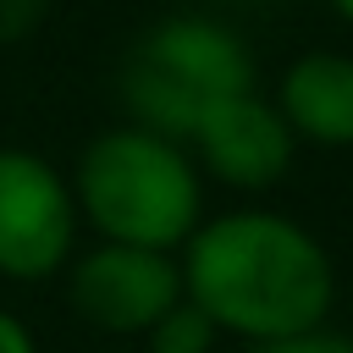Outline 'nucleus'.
Returning <instances> with one entry per match:
<instances>
[{"instance_id":"obj_1","label":"nucleus","mask_w":353,"mask_h":353,"mask_svg":"<svg viewBox=\"0 0 353 353\" xmlns=\"http://www.w3.org/2000/svg\"><path fill=\"white\" fill-rule=\"evenodd\" d=\"M182 292L243 347L314 331L336 309V259L292 215L243 204L204 215L176 248Z\"/></svg>"},{"instance_id":"obj_2","label":"nucleus","mask_w":353,"mask_h":353,"mask_svg":"<svg viewBox=\"0 0 353 353\" xmlns=\"http://www.w3.org/2000/svg\"><path fill=\"white\" fill-rule=\"evenodd\" d=\"M72 199L99 243H138L176 254L204 221V176L182 138L121 121L83 143Z\"/></svg>"},{"instance_id":"obj_3","label":"nucleus","mask_w":353,"mask_h":353,"mask_svg":"<svg viewBox=\"0 0 353 353\" xmlns=\"http://www.w3.org/2000/svg\"><path fill=\"white\" fill-rule=\"evenodd\" d=\"M243 88H254L248 39L232 22L199 17V11H176V17H160L154 28H143L121 66L127 121L154 127L182 143L215 99L243 94Z\"/></svg>"},{"instance_id":"obj_4","label":"nucleus","mask_w":353,"mask_h":353,"mask_svg":"<svg viewBox=\"0 0 353 353\" xmlns=\"http://www.w3.org/2000/svg\"><path fill=\"white\" fill-rule=\"evenodd\" d=\"M77 232L72 176L39 149L0 143V281H55L77 254Z\"/></svg>"},{"instance_id":"obj_5","label":"nucleus","mask_w":353,"mask_h":353,"mask_svg":"<svg viewBox=\"0 0 353 353\" xmlns=\"http://www.w3.org/2000/svg\"><path fill=\"white\" fill-rule=\"evenodd\" d=\"M66 276V303L83 325L105 331V336H138L176 309L182 292V265L165 248H138V243H88L72 254Z\"/></svg>"},{"instance_id":"obj_6","label":"nucleus","mask_w":353,"mask_h":353,"mask_svg":"<svg viewBox=\"0 0 353 353\" xmlns=\"http://www.w3.org/2000/svg\"><path fill=\"white\" fill-rule=\"evenodd\" d=\"M188 154L199 165V176L232 188V193H270L292 160H298V138L292 127L281 121L276 99L259 94V88H243V94H226L215 99L193 132H188Z\"/></svg>"},{"instance_id":"obj_7","label":"nucleus","mask_w":353,"mask_h":353,"mask_svg":"<svg viewBox=\"0 0 353 353\" xmlns=\"http://www.w3.org/2000/svg\"><path fill=\"white\" fill-rule=\"evenodd\" d=\"M276 110L309 149H353V55L303 50L276 77Z\"/></svg>"},{"instance_id":"obj_8","label":"nucleus","mask_w":353,"mask_h":353,"mask_svg":"<svg viewBox=\"0 0 353 353\" xmlns=\"http://www.w3.org/2000/svg\"><path fill=\"white\" fill-rule=\"evenodd\" d=\"M143 347L149 353H215L221 347V331H215V320L199 309V303H176V309H165L149 331H143Z\"/></svg>"},{"instance_id":"obj_9","label":"nucleus","mask_w":353,"mask_h":353,"mask_svg":"<svg viewBox=\"0 0 353 353\" xmlns=\"http://www.w3.org/2000/svg\"><path fill=\"white\" fill-rule=\"evenodd\" d=\"M248 353H353V336L325 320V325H314V331H292V336H276V342H254Z\"/></svg>"},{"instance_id":"obj_10","label":"nucleus","mask_w":353,"mask_h":353,"mask_svg":"<svg viewBox=\"0 0 353 353\" xmlns=\"http://www.w3.org/2000/svg\"><path fill=\"white\" fill-rule=\"evenodd\" d=\"M50 17V0H0V44H22Z\"/></svg>"},{"instance_id":"obj_11","label":"nucleus","mask_w":353,"mask_h":353,"mask_svg":"<svg viewBox=\"0 0 353 353\" xmlns=\"http://www.w3.org/2000/svg\"><path fill=\"white\" fill-rule=\"evenodd\" d=\"M0 353H39L33 325L22 314H11V309H0Z\"/></svg>"},{"instance_id":"obj_12","label":"nucleus","mask_w":353,"mask_h":353,"mask_svg":"<svg viewBox=\"0 0 353 353\" xmlns=\"http://www.w3.org/2000/svg\"><path fill=\"white\" fill-rule=\"evenodd\" d=\"M325 6H331V11H336V17L347 22V28H353V0H325Z\"/></svg>"}]
</instances>
